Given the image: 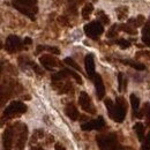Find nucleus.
Returning <instances> with one entry per match:
<instances>
[{"label": "nucleus", "mask_w": 150, "mask_h": 150, "mask_svg": "<svg viewBox=\"0 0 150 150\" xmlns=\"http://www.w3.org/2000/svg\"><path fill=\"white\" fill-rule=\"evenodd\" d=\"M105 106L108 109L109 117L115 122H122L126 113H127V103L122 97H117L115 103H113L110 98L104 100Z\"/></svg>", "instance_id": "nucleus-1"}, {"label": "nucleus", "mask_w": 150, "mask_h": 150, "mask_svg": "<svg viewBox=\"0 0 150 150\" xmlns=\"http://www.w3.org/2000/svg\"><path fill=\"white\" fill-rule=\"evenodd\" d=\"M13 7L16 8L21 14L28 16L30 20L36 19V14L38 11L37 0H12Z\"/></svg>", "instance_id": "nucleus-2"}, {"label": "nucleus", "mask_w": 150, "mask_h": 150, "mask_svg": "<svg viewBox=\"0 0 150 150\" xmlns=\"http://www.w3.org/2000/svg\"><path fill=\"white\" fill-rule=\"evenodd\" d=\"M96 141H97V144L100 150H127L125 147L119 144L115 133L99 135V136H97Z\"/></svg>", "instance_id": "nucleus-3"}, {"label": "nucleus", "mask_w": 150, "mask_h": 150, "mask_svg": "<svg viewBox=\"0 0 150 150\" xmlns=\"http://www.w3.org/2000/svg\"><path fill=\"white\" fill-rule=\"evenodd\" d=\"M27 111V105L20 100H13L4 111L2 114V119L5 120H8V119H12L14 117H19L21 114L25 113Z\"/></svg>", "instance_id": "nucleus-4"}, {"label": "nucleus", "mask_w": 150, "mask_h": 150, "mask_svg": "<svg viewBox=\"0 0 150 150\" xmlns=\"http://www.w3.org/2000/svg\"><path fill=\"white\" fill-rule=\"evenodd\" d=\"M15 126V146L14 150H24L28 139V127L24 124H16Z\"/></svg>", "instance_id": "nucleus-5"}, {"label": "nucleus", "mask_w": 150, "mask_h": 150, "mask_svg": "<svg viewBox=\"0 0 150 150\" xmlns=\"http://www.w3.org/2000/svg\"><path fill=\"white\" fill-rule=\"evenodd\" d=\"M84 33L89 38L98 39V37L104 33V25L100 21H93L84 25Z\"/></svg>", "instance_id": "nucleus-6"}, {"label": "nucleus", "mask_w": 150, "mask_h": 150, "mask_svg": "<svg viewBox=\"0 0 150 150\" xmlns=\"http://www.w3.org/2000/svg\"><path fill=\"white\" fill-rule=\"evenodd\" d=\"M23 45H24V43L18 36L11 35V36L7 37L6 42H5V50L8 53L13 54V53H15L18 51H21L23 49Z\"/></svg>", "instance_id": "nucleus-7"}, {"label": "nucleus", "mask_w": 150, "mask_h": 150, "mask_svg": "<svg viewBox=\"0 0 150 150\" xmlns=\"http://www.w3.org/2000/svg\"><path fill=\"white\" fill-rule=\"evenodd\" d=\"M15 137V126H8L2 135V147L4 150H13V143Z\"/></svg>", "instance_id": "nucleus-8"}, {"label": "nucleus", "mask_w": 150, "mask_h": 150, "mask_svg": "<svg viewBox=\"0 0 150 150\" xmlns=\"http://www.w3.org/2000/svg\"><path fill=\"white\" fill-rule=\"evenodd\" d=\"M79 104L82 108L83 111H86L89 114H95L96 113V109H95L94 104L91 102V98L89 97V95L86 91H81L80 96H79Z\"/></svg>", "instance_id": "nucleus-9"}, {"label": "nucleus", "mask_w": 150, "mask_h": 150, "mask_svg": "<svg viewBox=\"0 0 150 150\" xmlns=\"http://www.w3.org/2000/svg\"><path fill=\"white\" fill-rule=\"evenodd\" d=\"M39 62L47 71H53L56 67H61V62L56 57L51 56V54H43L39 58Z\"/></svg>", "instance_id": "nucleus-10"}, {"label": "nucleus", "mask_w": 150, "mask_h": 150, "mask_svg": "<svg viewBox=\"0 0 150 150\" xmlns=\"http://www.w3.org/2000/svg\"><path fill=\"white\" fill-rule=\"evenodd\" d=\"M104 126H105V120L103 119V117H98V118L95 119V120H90V121H88V122L82 124V125H81V129L86 132L94 131V129L99 131V129L104 128Z\"/></svg>", "instance_id": "nucleus-11"}, {"label": "nucleus", "mask_w": 150, "mask_h": 150, "mask_svg": "<svg viewBox=\"0 0 150 150\" xmlns=\"http://www.w3.org/2000/svg\"><path fill=\"white\" fill-rule=\"evenodd\" d=\"M93 81H94L95 88H96V96L100 100V99H103L105 97V87H104L103 79L99 74H96Z\"/></svg>", "instance_id": "nucleus-12"}, {"label": "nucleus", "mask_w": 150, "mask_h": 150, "mask_svg": "<svg viewBox=\"0 0 150 150\" xmlns=\"http://www.w3.org/2000/svg\"><path fill=\"white\" fill-rule=\"evenodd\" d=\"M84 66H86V72L90 80H94L96 72H95V60L93 54H87L84 58Z\"/></svg>", "instance_id": "nucleus-13"}, {"label": "nucleus", "mask_w": 150, "mask_h": 150, "mask_svg": "<svg viewBox=\"0 0 150 150\" xmlns=\"http://www.w3.org/2000/svg\"><path fill=\"white\" fill-rule=\"evenodd\" d=\"M53 88L56 89L59 94H68L73 91V86L71 82H61V81H53L52 83Z\"/></svg>", "instance_id": "nucleus-14"}, {"label": "nucleus", "mask_w": 150, "mask_h": 150, "mask_svg": "<svg viewBox=\"0 0 150 150\" xmlns=\"http://www.w3.org/2000/svg\"><path fill=\"white\" fill-rule=\"evenodd\" d=\"M65 113H66V115H67L71 120H73V121H76V120L80 118L79 110L76 109V106H75L73 103H69V104L66 105V108H65Z\"/></svg>", "instance_id": "nucleus-15"}, {"label": "nucleus", "mask_w": 150, "mask_h": 150, "mask_svg": "<svg viewBox=\"0 0 150 150\" xmlns=\"http://www.w3.org/2000/svg\"><path fill=\"white\" fill-rule=\"evenodd\" d=\"M131 105L132 110H133V118H139V113H140V99L135 94L131 95Z\"/></svg>", "instance_id": "nucleus-16"}, {"label": "nucleus", "mask_w": 150, "mask_h": 150, "mask_svg": "<svg viewBox=\"0 0 150 150\" xmlns=\"http://www.w3.org/2000/svg\"><path fill=\"white\" fill-rule=\"evenodd\" d=\"M143 115H146V121H147V126L150 127V103H146L143 109L140 110L139 113V118L141 119Z\"/></svg>", "instance_id": "nucleus-17"}, {"label": "nucleus", "mask_w": 150, "mask_h": 150, "mask_svg": "<svg viewBox=\"0 0 150 150\" xmlns=\"http://www.w3.org/2000/svg\"><path fill=\"white\" fill-rule=\"evenodd\" d=\"M94 12V5L93 4H86L81 11V14H82V18L84 20H89L90 15L93 14Z\"/></svg>", "instance_id": "nucleus-18"}, {"label": "nucleus", "mask_w": 150, "mask_h": 150, "mask_svg": "<svg viewBox=\"0 0 150 150\" xmlns=\"http://www.w3.org/2000/svg\"><path fill=\"white\" fill-rule=\"evenodd\" d=\"M133 128H134V131L136 133L139 140H140L141 142L144 141L146 137H144V126H143V124H142V122H136Z\"/></svg>", "instance_id": "nucleus-19"}, {"label": "nucleus", "mask_w": 150, "mask_h": 150, "mask_svg": "<svg viewBox=\"0 0 150 150\" xmlns=\"http://www.w3.org/2000/svg\"><path fill=\"white\" fill-rule=\"evenodd\" d=\"M122 64H125V65H128V66H131L133 68H135L136 71H144L146 69V66L143 65V64H140V62H135V61H133V60H120Z\"/></svg>", "instance_id": "nucleus-20"}, {"label": "nucleus", "mask_w": 150, "mask_h": 150, "mask_svg": "<svg viewBox=\"0 0 150 150\" xmlns=\"http://www.w3.org/2000/svg\"><path fill=\"white\" fill-rule=\"evenodd\" d=\"M142 42L150 47V24H147L142 31Z\"/></svg>", "instance_id": "nucleus-21"}, {"label": "nucleus", "mask_w": 150, "mask_h": 150, "mask_svg": "<svg viewBox=\"0 0 150 150\" xmlns=\"http://www.w3.org/2000/svg\"><path fill=\"white\" fill-rule=\"evenodd\" d=\"M118 81H119V91H122V90H126L127 88V80L124 77V74L122 73H119L118 74Z\"/></svg>", "instance_id": "nucleus-22"}, {"label": "nucleus", "mask_w": 150, "mask_h": 150, "mask_svg": "<svg viewBox=\"0 0 150 150\" xmlns=\"http://www.w3.org/2000/svg\"><path fill=\"white\" fill-rule=\"evenodd\" d=\"M64 61H65V64H67L68 66L73 67L75 71H76V72H80V73H82V69H81V67H80V66H79V65L75 62V61L73 60V59H72V58H66Z\"/></svg>", "instance_id": "nucleus-23"}, {"label": "nucleus", "mask_w": 150, "mask_h": 150, "mask_svg": "<svg viewBox=\"0 0 150 150\" xmlns=\"http://www.w3.org/2000/svg\"><path fill=\"white\" fill-rule=\"evenodd\" d=\"M43 135H44V132H43V131H40V129L35 131V134L33 135V139H31V141H30V146L35 144L38 140H40V139L43 137Z\"/></svg>", "instance_id": "nucleus-24"}, {"label": "nucleus", "mask_w": 150, "mask_h": 150, "mask_svg": "<svg viewBox=\"0 0 150 150\" xmlns=\"http://www.w3.org/2000/svg\"><path fill=\"white\" fill-rule=\"evenodd\" d=\"M143 23H144V16H142V15H139L136 19L129 20V24H133L135 27H141Z\"/></svg>", "instance_id": "nucleus-25"}, {"label": "nucleus", "mask_w": 150, "mask_h": 150, "mask_svg": "<svg viewBox=\"0 0 150 150\" xmlns=\"http://www.w3.org/2000/svg\"><path fill=\"white\" fill-rule=\"evenodd\" d=\"M127 12H128L127 7H119V8L117 9V13H118V19L124 20L126 16H127Z\"/></svg>", "instance_id": "nucleus-26"}, {"label": "nucleus", "mask_w": 150, "mask_h": 150, "mask_svg": "<svg viewBox=\"0 0 150 150\" xmlns=\"http://www.w3.org/2000/svg\"><path fill=\"white\" fill-rule=\"evenodd\" d=\"M27 65H29L33 69H34V72L36 73V74L38 75H43L44 73H43V71L40 69V67L38 66V65H36L35 62H33V61H30V60H27Z\"/></svg>", "instance_id": "nucleus-27"}, {"label": "nucleus", "mask_w": 150, "mask_h": 150, "mask_svg": "<svg viewBox=\"0 0 150 150\" xmlns=\"http://www.w3.org/2000/svg\"><path fill=\"white\" fill-rule=\"evenodd\" d=\"M117 44H118L122 50L128 49V47L131 46V42H129V40H126V39H119V40H117Z\"/></svg>", "instance_id": "nucleus-28"}, {"label": "nucleus", "mask_w": 150, "mask_h": 150, "mask_svg": "<svg viewBox=\"0 0 150 150\" xmlns=\"http://www.w3.org/2000/svg\"><path fill=\"white\" fill-rule=\"evenodd\" d=\"M121 30H124V31H126V33H128V34H131V35H136V30L135 29H133L129 27V24H122V25H120L119 27Z\"/></svg>", "instance_id": "nucleus-29"}, {"label": "nucleus", "mask_w": 150, "mask_h": 150, "mask_svg": "<svg viewBox=\"0 0 150 150\" xmlns=\"http://www.w3.org/2000/svg\"><path fill=\"white\" fill-rule=\"evenodd\" d=\"M141 150H150V132L147 134L143 143H142V148Z\"/></svg>", "instance_id": "nucleus-30"}, {"label": "nucleus", "mask_w": 150, "mask_h": 150, "mask_svg": "<svg viewBox=\"0 0 150 150\" xmlns=\"http://www.w3.org/2000/svg\"><path fill=\"white\" fill-rule=\"evenodd\" d=\"M118 29H119V27L117 25V24H113L112 27L110 28V30H109V33H108V37L109 38H112L114 36H117V31H118Z\"/></svg>", "instance_id": "nucleus-31"}, {"label": "nucleus", "mask_w": 150, "mask_h": 150, "mask_svg": "<svg viewBox=\"0 0 150 150\" xmlns=\"http://www.w3.org/2000/svg\"><path fill=\"white\" fill-rule=\"evenodd\" d=\"M98 16H99V19H100V22L103 23V24H110V19L103 13V12H99V14H97Z\"/></svg>", "instance_id": "nucleus-32"}, {"label": "nucleus", "mask_w": 150, "mask_h": 150, "mask_svg": "<svg viewBox=\"0 0 150 150\" xmlns=\"http://www.w3.org/2000/svg\"><path fill=\"white\" fill-rule=\"evenodd\" d=\"M45 50H47L49 52H51V53H53V54H59V53H60L59 49H58V47H53V46H45Z\"/></svg>", "instance_id": "nucleus-33"}, {"label": "nucleus", "mask_w": 150, "mask_h": 150, "mask_svg": "<svg viewBox=\"0 0 150 150\" xmlns=\"http://www.w3.org/2000/svg\"><path fill=\"white\" fill-rule=\"evenodd\" d=\"M69 2V11L73 12V13H76V5H75V0H68Z\"/></svg>", "instance_id": "nucleus-34"}, {"label": "nucleus", "mask_w": 150, "mask_h": 150, "mask_svg": "<svg viewBox=\"0 0 150 150\" xmlns=\"http://www.w3.org/2000/svg\"><path fill=\"white\" fill-rule=\"evenodd\" d=\"M58 21H59L60 24H62V25H68V23H69L66 16H59V18H58Z\"/></svg>", "instance_id": "nucleus-35"}, {"label": "nucleus", "mask_w": 150, "mask_h": 150, "mask_svg": "<svg viewBox=\"0 0 150 150\" xmlns=\"http://www.w3.org/2000/svg\"><path fill=\"white\" fill-rule=\"evenodd\" d=\"M54 150H66V149H65V147H64L61 143H56V146H54Z\"/></svg>", "instance_id": "nucleus-36"}, {"label": "nucleus", "mask_w": 150, "mask_h": 150, "mask_svg": "<svg viewBox=\"0 0 150 150\" xmlns=\"http://www.w3.org/2000/svg\"><path fill=\"white\" fill-rule=\"evenodd\" d=\"M23 43H24V45H25V44H28V45H30V44L33 43V40H31V38L27 37V38H24V40H23Z\"/></svg>", "instance_id": "nucleus-37"}, {"label": "nucleus", "mask_w": 150, "mask_h": 150, "mask_svg": "<svg viewBox=\"0 0 150 150\" xmlns=\"http://www.w3.org/2000/svg\"><path fill=\"white\" fill-rule=\"evenodd\" d=\"M39 148H33V149H30V150H38Z\"/></svg>", "instance_id": "nucleus-38"}, {"label": "nucleus", "mask_w": 150, "mask_h": 150, "mask_svg": "<svg viewBox=\"0 0 150 150\" xmlns=\"http://www.w3.org/2000/svg\"><path fill=\"white\" fill-rule=\"evenodd\" d=\"M38 150H43V149H40V148H39V149H38Z\"/></svg>", "instance_id": "nucleus-39"}]
</instances>
